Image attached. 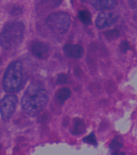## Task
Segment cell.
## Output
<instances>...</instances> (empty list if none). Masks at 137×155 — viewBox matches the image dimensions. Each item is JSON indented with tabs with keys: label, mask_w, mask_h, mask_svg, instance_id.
Instances as JSON below:
<instances>
[{
	"label": "cell",
	"mask_w": 137,
	"mask_h": 155,
	"mask_svg": "<svg viewBox=\"0 0 137 155\" xmlns=\"http://www.w3.org/2000/svg\"><path fill=\"white\" fill-rule=\"evenodd\" d=\"M48 100V94L44 87L38 82H33L23 93L22 109L28 116H37L46 106Z\"/></svg>",
	"instance_id": "6da1fadb"
},
{
	"label": "cell",
	"mask_w": 137,
	"mask_h": 155,
	"mask_svg": "<svg viewBox=\"0 0 137 155\" xmlns=\"http://www.w3.org/2000/svg\"><path fill=\"white\" fill-rule=\"evenodd\" d=\"M24 32L25 27L21 22L7 23L0 33V46L6 50L15 48L23 41Z\"/></svg>",
	"instance_id": "7a4b0ae2"
},
{
	"label": "cell",
	"mask_w": 137,
	"mask_h": 155,
	"mask_svg": "<svg viewBox=\"0 0 137 155\" xmlns=\"http://www.w3.org/2000/svg\"><path fill=\"white\" fill-rule=\"evenodd\" d=\"M23 64L14 60L8 65L2 77V88L7 93H13L19 90L23 82Z\"/></svg>",
	"instance_id": "3957f363"
},
{
	"label": "cell",
	"mask_w": 137,
	"mask_h": 155,
	"mask_svg": "<svg viewBox=\"0 0 137 155\" xmlns=\"http://www.w3.org/2000/svg\"><path fill=\"white\" fill-rule=\"evenodd\" d=\"M46 24L52 32L57 35H63L69 29L71 18L66 12H53L46 18Z\"/></svg>",
	"instance_id": "277c9868"
},
{
	"label": "cell",
	"mask_w": 137,
	"mask_h": 155,
	"mask_svg": "<svg viewBox=\"0 0 137 155\" xmlns=\"http://www.w3.org/2000/svg\"><path fill=\"white\" fill-rule=\"evenodd\" d=\"M18 98L15 95L5 96L0 101V114L3 120L11 119L16 109Z\"/></svg>",
	"instance_id": "5b68a950"
},
{
	"label": "cell",
	"mask_w": 137,
	"mask_h": 155,
	"mask_svg": "<svg viewBox=\"0 0 137 155\" xmlns=\"http://www.w3.org/2000/svg\"><path fill=\"white\" fill-rule=\"evenodd\" d=\"M119 15L116 12H101L97 15L95 19V26L98 29H105L109 28L111 26L118 21Z\"/></svg>",
	"instance_id": "8992f818"
},
{
	"label": "cell",
	"mask_w": 137,
	"mask_h": 155,
	"mask_svg": "<svg viewBox=\"0 0 137 155\" xmlns=\"http://www.w3.org/2000/svg\"><path fill=\"white\" fill-rule=\"evenodd\" d=\"M30 51L37 58L45 60L50 55V47L48 44L42 41H34L30 44Z\"/></svg>",
	"instance_id": "52a82bcc"
},
{
	"label": "cell",
	"mask_w": 137,
	"mask_h": 155,
	"mask_svg": "<svg viewBox=\"0 0 137 155\" xmlns=\"http://www.w3.org/2000/svg\"><path fill=\"white\" fill-rule=\"evenodd\" d=\"M63 51L67 56L70 58L79 59L81 58L84 53L83 47L79 44H68L63 47Z\"/></svg>",
	"instance_id": "ba28073f"
},
{
	"label": "cell",
	"mask_w": 137,
	"mask_h": 155,
	"mask_svg": "<svg viewBox=\"0 0 137 155\" xmlns=\"http://www.w3.org/2000/svg\"><path fill=\"white\" fill-rule=\"evenodd\" d=\"M93 7L98 11H110L118 5L117 0H90Z\"/></svg>",
	"instance_id": "9c48e42d"
},
{
	"label": "cell",
	"mask_w": 137,
	"mask_h": 155,
	"mask_svg": "<svg viewBox=\"0 0 137 155\" xmlns=\"http://www.w3.org/2000/svg\"><path fill=\"white\" fill-rule=\"evenodd\" d=\"M86 130L85 123L80 118H75L73 122V127L72 130V134L74 135H80L84 134Z\"/></svg>",
	"instance_id": "30bf717a"
},
{
	"label": "cell",
	"mask_w": 137,
	"mask_h": 155,
	"mask_svg": "<svg viewBox=\"0 0 137 155\" xmlns=\"http://www.w3.org/2000/svg\"><path fill=\"white\" fill-rule=\"evenodd\" d=\"M72 92L68 88H59L56 93V98L57 100V101H59L60 104H63L69 99V97H71Z\"/></svg>",
	"instance_id": "8fae6325"
},
{
	"label": "cell",
	"mask_w": 137,
	"mask_h": 155,
	"mask_svg": "<svg viewBox=\"0 0 137 155\" xmlns=\"http://www.w3.org/2000/svg\"><path fill=\"white\" fill-rule=\"evenodd\" d=\"M79 19L84 24H90L91 22V13L88 10H81L79 12Z\"/></svg>",
	"instance_id": "7c38bea8"
},
{
	"label": "cell",
	"mask_w": 137,
	"mask_h": 155,
	"mask_svg": "<svg viewBox=\"0 0 137 155\" xmlns=\"http://www.w3.org/2000/svg\"><path fill=\"white\" fill-rule=\"evenodd\" d=\"M123 147V143L121 140L116 137L114 138L112 141L111 144H110V149L112 150V152H116V151H119Z\"/></svg>",
	"instance_id": "4fadbf2b"
},
{
	"label": "cell",
	"mask_w": 137,
	"mask_h": 155,
	"mask_svg": "<svg viewBox=\"0 0 137 155\" xmlns=\"http://www.w3.org/2000/svg\"><path fill=\"white\" fill-rule=\"evenodd\" d=\"M119 31L117 29H112V30L107 31L105 32V36L110 41L116 39L119 37Z\"/></svg>",
	"instance_id": "5bb4252c"
},
{
	"label": "cell",
	"mask_w": 137,
	"mask_h": 155,
	"mask_svg": "<svg viewBox=\"0 0 137 155\" xmlns=\"http://www.w3.org/2000/svg\"><path fill=\"white\" fill-rule=\"evenodd\" d=\"M84 141L88 144H90V145H94V146L97 145V141H96L94 133H91L90 134L85 137L84 138Z\"/></svg>",
	"instance_id": "9a60e30c"
},
{
	"label": "cell",
	"mask_w": 137,
	"mask_h": 155,
	"mask_svg": "<svg viewBox=\"0 0 137 155\" xmlns=\"http://www.w3.org/2000/svg\"><path fill=\"white\" fill-rule=\"evenodd\" d=\"M57 83L59 84H64L68 83V76L66 74H59L57 78Z\"/></svg>",
	"instance_id": "2e32d148"
},
{
	"label": "cell",
	"mask_w": 137,
	"mask_h": 155,
	"mask_svg": "<svg viewBox=\"0 0 137 155\" xmlns=\"http://www.w3.org/2000/svg\"><path fill=\"white\" fill-rule=\"evenodd\" d=\"M119 49L122 52H127V51L130 49V45L128 44V41H123L121 43L120 46H119Z\"/></svg>",
	"instance_id": "e0dca14e"
},
{
	"label": "cell",
	"mask_w": 137,
	"mask_h": 155,
	"mask_svg": "<svg viewBox=\"0 0 137 155\" xmlns=\"http://www.w3.org/2000/svg\"><path fill=\"white\" fill-rule=\"evenodd\" d=\"M128 4L131 8L137 9V0H128Z\"/></svg>",
	"instance_id": "ac0fdd59"
},
{
	"label": "cell",
	"mask_w": 137,
	"mask_h": 155,
	"mask_svg": "<svg viewBox=\"0 0 137 155\" xmlns=\"http://www.w3.org/2000/svg\"><path fill=\"white\" fill-rule=\"evenodd\" d=\"M42 1L44 2H51L55 5H58L59 3H60L62 0H42Z\"/></svg>",
	"instance_id": "d6986e66"
},
{
	"label": "cell",
	"mask_w": 137,
	"mask_h": 155,
	"mask_svg": "<svg viewBox=\"0 0 137 155\" xmlns=\"http://www.w3.org/2000/svg\"><path fill=\"white\" fill-rule=\"evenodd\" d=\"M111 155H125V153L120 152V151H116V152H112Z\"/></svg>",
	"instance_id": "ffe728a7"
},
{
	"label": "cell",
	"mask_w": 137,
	"mask_h": 155,
	"mask_svg": "<svg viewBox=\"0 0 137 155\" xmlns=\"http://www.w3.org/2000/svg\"><path fill=\"white\" fill-rule=\"evenodd\" d=\"M80 1H81V2H85L87 0H80Z\"/></svg>",
	"instance_id": "44dd1931"
}]
</instances>
